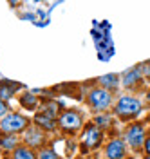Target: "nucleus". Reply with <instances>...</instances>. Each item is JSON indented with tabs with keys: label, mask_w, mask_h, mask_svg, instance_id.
<instances>
[{
	"label": "nucleus",
	"mask_w": 150,
	"mask_h": 159,
	"mask_svg": "<svg viewBox=\"0 0 150 159\" xmlns=\"http://www.w3.org/2000/svg\"><path fill=\"white\" fill-rule=\"evenodd\" d=\"M27 127V118H24L20 114H9L0 121V129L6 134H15V132H20Z\"/></svg>",
	"instance_id": "f257e3e1"
},
{
	"label": "nucleus",
	"mask_w": 150,
	"mask_h": 159,
	"mask_svg": "<svg viewBox=\"0 0 150 159\" xmlns=\"http://www.w3.org/2000/svg\"><path fill=\"white\" fill-rule=\"evenodd\" d=\"M141 110V101L136 98H130V96H125L118 101L116 105V112L120 114L121 118H130V116H136Z\"/></svg>",
	"instance_id": "f03ea898"
},
{
	"label": "nucleus",
	"mask_w": 150,
	"mask_h": 159,
	"mask_svg": "<svg viewBox=\"0 0 150 159\" xmlns=\"http://www.w3.org/2000/svg\"><path fill=\"white\" fill-rule=\"evenodd\" d=\"M89 103L94 107V109L103 110V109H107L110 103H112V96H110L109 90H105V89H96V90H92V92H90Z\"/></svg>",
	"instance_id": "7ed1b4c3"
},
{
	"label": "nucleus",
	"mask_w": 150,
	"mask_h": 159,
	"mask_svg": "<svg viewBox=\"0 0 150 159\" xmlns=\"http://www.w3.org/2000/svg\"><path fill=\"white\" fill-rule=\"evenodd\" d=\"M60 125L61 129L65 130H76L80 129L81 125V118L78 112H72V110H69V112H63L60 116Z\"/></svg>",
	"instance_id": "20e7f679"
},
{
	"label": "nucleus",
	"mask_w": 150,
	"mask_h": 159,
	"mask_svg": "<svg viewBox=\"0 0 150 159\" xmlns=\"http://www.w3.org/2000/svg\"><path fill=\"white\" fill-rule=\"evenodd\" d=\"M127 143H129L130 147H134V148L141 147V145L145 143V132H143V127H139V125L130 127L129 132H127Z\"/></svg>",
	"instance_id": "39448f33"
},
{
	"label": "nucleus",
	"mask_w": 150,
	"mask_h": 159,
	"mask_svg": "<svg viewBox=\"0 0 150 159\" xmlns=\"http://www.w3.org/2000/svg\"><path fill=\"white\" fill-rule=\"evenodd\" d=\"M100 139H101V132H100L98 127H89V129L83 132V143H85L87 148H94V147H98Z\"/></svg>",
	"instance_id": "423d86ee"
},
{
	"label": "nucleus",
	"mask_w": 150,
	"mask_h": 159,
	"mask_svg": "<svg viewBox=\"0 0 150 159\" xmlns=\"http://www.w3.org/2000/svg\"><path fill=\"white\" fill-rule=\"evenodd\" d=\"M125 156V143L121 139H114L110 141L107 147V157L109 159H121Z\"/></svg>",
	"instance_id": "0eeeda50"
},
{
	"label": "nucleus",
	"mask_w": 150,
	"mask_h": 159,
	"mask_svg": "<svg viewBox=\"0 0 150 159\" xmlns=\"http://www.w3.org/2000/svg\"><path fill=\"white\" fill-rule=\"evenodd\" d=\"M25 141H27V145H31V147H38V145L43 143V134L38 129H29L25 132Z\"/></svg>",
	"instance_id": "6e6552de"
},
{
	"label": "nucleus",
	"mask_w": 150,
	"mask_h": 159,
	"mask_svg": "<svg viewBox=\"0 0 150 159\" xmlns=\"http://www.w3.org/2000/svg\"><path fill=\"white\" fill-rule=\"evenodd\" d=\"M139 78H141L139 69H130V70H127V74H125V78H123V85L130 89V87H134V85L139 81Z\"/></svg>",
	"instance_id": "1a4fd4ad"
},
{
	"label": "nucleus",
	"mask_w": 150,
	"mask_h": 159,
	"mask_svg": "<svg viewBox=\"0 0 150 159\" xmlns=\"http://www.w3.org/2000/svg\"><path fill=\"white\" fill-rule=\"evenodd\" d=\"M34 121H36V125H40L42 129H47V130H54V127H56L54 118L47 116L45 112H43V114H38V116L34 118Z\"/></svg>",
	"instance_id": "9d476101"
},
{
	"label": "nucleus",
	"mask_w": 150,
	"mask_h": 159,
	"mask_svg": "<svg viewBox=\"0 0 150 159\" xmlns=\"http://www.w3.org/2000/svg\"><path fill=\"white\" fill-rule=\"evenodd\" d=\"M16 143H18V139H16V136H2L0 138V147L4 150H11V148H15L16 147Z\"/></svg>",
	"instance_id": "9b49d317"
},
{
	"label": "nucleus",
	"mask_w": 150,
	"mask_h": 159,
	"mask_svg": "<svg viewBox=\"0 0 150 159\" xmlns=\"http://www.w3.org/2000/svg\"><path fill=\"white\" fill-rule=\"evenodd\" d=\"M100 83L105 85V87H109V89H114V87L120 85V80H118L116 74H107V76H101L100 78Z\"/></svg>",
	"instance_id": "f8f14e48"
},
{
	"label": "nucleus",
	"mask_w": 150,
	"mask_h": 159,
	"mask_svg": "<svg viewBox=\"0 0 150 159\" xmlns=\"http://www.w3.org/2000/svg\"><path fill=\"white\" fill-rule=\"evenodd\" d=\"M13 157L15 159H34V154L29 148H16Z\"/></svg>",
	"instance_id": "ddd939ff"
},
{
	"label": "nucleus",
	"mask_w": 150,
	"mask_h": 159,
	"mask_svg": "<svg viewBox=\"0 0 150 159\" xmlns=\"http://www.w3.org/2000/svg\"><path fill=\"white\" fill-rule=\"evenodd\" d=\"M22 105L25 109H33V107H36V98L33 94H24L22 96Z\"/></svg>",
	"instance_id": "4468645a"
},
{
	"label": "nucleus",
	"mask_w": 150,
	"mask_h": 159,
	"mask_svg": "<svg viewBox=\"0 0 150 159\" xmlns=\"http://www.w3.org/2000/svg\"><path fill=\"white\" fill-rule=\"evenodd\" d=\"M13 92H15V89H13V87L4 85V87H0V98H2V99H9L11 96H13Z\"/></svg>",
	"instance_id": "2eb2a0df"
},
{
	"label": "nucleus",
	"mask_w": 150,
	"mask_h": 159,
	"mask_svg": "<svg viewBox=\"0 0 150 159\" xmlns=\"http://www.w3.org/2000/svg\"><path fill=\"white\" fill-rule=\"evenodd\" d=\"M40 159H58V157H56V154L52 150H43L40 154Z\"/></svg>",
	"instance_id": "dca6fc26"
},
{
	"label": "nucleus",
	"mask_w": 150,
	"mask_h": 159,
	"mask_svg": "<svg viewBox=\"0 0 150 159\" xmlns=\"http://www.w3.org/2000/svg\"><path fill=\"white\" fill-rule=\"evenodd\" d=\"M96 121H98L100 125H105V127H107V125H109V123H110V119L107 118V116H100V118L96 119Z\"/></svg>",
	"instance_id": "f3484780"
},
{
	"label": "nucleus",
	"mask_w": 150,
	"mask_h": 159,
	"mask_svg": "<svg viewBox=\"0 0 150 159\" xmlns=\"http://www.w3.org/2000/svg\"><path fill=\"white\" fill-rule=\"evenodd\" d=\"M6 110H7L6 103H4V101H0V116H4V114H6Z\"/></svg>",
	"instance_id": "a211bd4d"
},
{
	"label": "nucleus",
	"mask_w": 150,
	"mask_h": 159,
	"mask_svg": "<svg viewBox=\"0 0 150 159\" xmlns=\"http://www.w3.org/2000/svg\"><path fill=\"white\" fill-rule=\"evenodd\" d=\"M143 69H145V74L150 76V63H145V65H143Z\"/></svg>",
	"instance_id": "6ab92c4d"
},
{
	"label": "nucleus",
	"mask_w": 150,
	"mask_h": 159,
	"mask_svg": "<svg viewBox=\"0 0 150 159\" xmlns=\"http://www.w3.org/2000/svg\"><path fill=\"white\" fill-rule=\"evenodd\" d=\"M145 150H147V154L150 156V139H147V141H145Z\"/></svg>",
	"instance_id": "aec40b11"
},
{
	"label": "nucleus",
	"mask_w": 150,
	"mask_h": 159,
	"mask_svg": "<svg viewBox=\"0 0 150 159\" xmlns=\"http://www.w3.org/2000/svg\"><path fill=\"white\" fill-rule=\"evenodd\" d=\"M145 159H150V156H147V157H145Z\"/></svg>",
	"instance_id": "412c9836"
}]
</instances>
